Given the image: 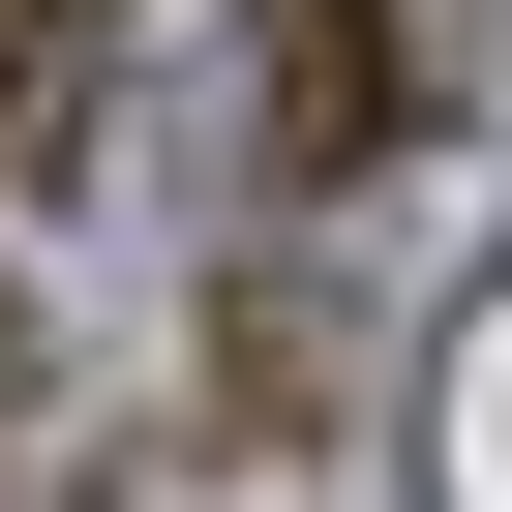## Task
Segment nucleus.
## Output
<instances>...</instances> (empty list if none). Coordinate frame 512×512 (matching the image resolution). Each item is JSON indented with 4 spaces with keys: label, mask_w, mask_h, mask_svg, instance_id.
<instances>
[{
    "label": "nucleus",
    "mask_w": 512,
    "mask_h": 512,
    "mask_svg": "<svg viewBox=\"0 0 512 512\" xmlns=\"http://www.w3.org/2000/svg\"><path fill=\"white\" fill-rule=\"evenodd\" d=\"M392 121H422V61H392V0H272V151H302V181H362Z\"/></svg>",
    "instance_id": "f257e3e1"
},
{
    "label": "nucleus",
    "mask_w": 512,
    "mask_h": 512,
    "mask_svg": "<svg viewBox=\"0 0 512 512\" xmlns=\"http://www.w3.org/2000/svg\"><path fill=\"white\" fill-rule=\"evenodd\" d=\"M0 151H61V0H0Z\"/></svg>",
    "instance_id": "f03ea898"
}]
</instances>
